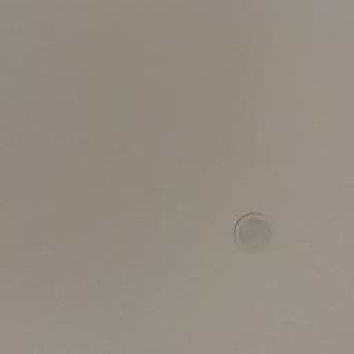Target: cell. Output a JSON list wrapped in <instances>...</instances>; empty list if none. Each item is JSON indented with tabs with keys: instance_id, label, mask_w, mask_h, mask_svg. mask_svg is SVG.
Returning a JSON list of instances; mask_svg holds the SVG:
<instances>
[{
	"instance_id": "obj_1",
	"label": "cell",
	"mask_w": 354,
	"mask_h": 354,
	"mask_svg": "<svg viewBox=\"0 0 354 354\" xmlns=\"http://www.w3.org/2000/svg\"><path fill=\"white\" fill-rule=\"evenodd\" d=\"M235 243L245 250L259 252L266 249L272 239V230L264 213H248L238 218L234 227Z\"/></svg>"
}]
</instances>
